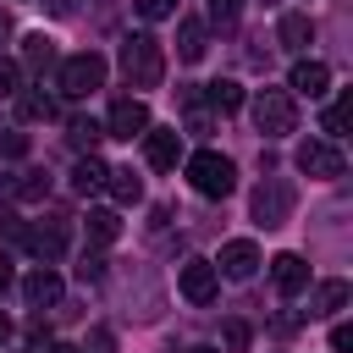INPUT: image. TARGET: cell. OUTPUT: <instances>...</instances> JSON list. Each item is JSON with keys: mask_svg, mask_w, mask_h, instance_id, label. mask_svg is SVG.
Here are the masks:
<instances>
[{"mask_svg": "<svg viewBox=\"0 0 353 353\" xmlns=\"http://www.w3.org/2000/svg\"><path fill=\"white\" fill-rule=\"evenodd\" d=\"M121 72H127L132 88H160V77H165V50H160V39H154V33H132V39L121 44Z\"/></svg>", "mask_w": 353, "mask_h": 353, "instance_id": "1", "label": "cell"}, {"mask_svg": "<svg viewBox=\"0 0 353 353\" xmlns=\"http://www.w3.org/2000/svg\"><path fill=\"white\" fill-rule=\"evenodd\" d=\"M188 182H193V193H204V199H226V193L237 188V165H232L226 154H215V149H199V154L188 160Z\"/></svg>", "mask_w": 353, "mask_h": 353, "instance_id": "2", "label": "cell"}, {"mask_svg": "<svg viewBox=\"0 0 353 353\" xmlns=\"http://www.w3.org/2000/svg\"><path fill=\"white\" fill-rule=\"evenodd\" d=\"M248 110H254V127H259L265 138H287V132L298 127V105H292L287 88H259Z\"/></svg>", "mask_w": 353, "mask_h": 353, "instance_id": "3", "label": "cell"}, {"mask_svg": "<svg viewBox=\"0 0 353 353\" xmlns=\"http://www.w3.org/2000/svg\"><path fill=\"white\" fill-rule=\"evenodd\" d=\"M55 88H61L66 99H83V94L105 88V55H94V50L66 55V61H61V72H55Z\"/></svg>", "mask_w": 353, "mask_h": 353, "instance_id": "4", "label": "cell"}, {"mask_svg": "<svg viewBox=\"0 0 353 353\" xmlns=\"http://www.w3.org/2000/svg\"><path fill=\"white\" fill-rule=\"evenodd\" d=\"M287 215H292V182L265 176V182L254 188V221H259V226H281Z\"/></svg>", "mask_w": 353, "mask_h": 353, "instance_id": "5", "label": "cell"}, {"mask_svg": "<svg viewBox=\"0 0 353 353\" xmlns=\"http://www.w3.org/2000/svg\"><path fill=\"white\" fill-rule=\"evenodd\" d=\"M298 171L303 176H320V182H331V176H342L347 171V160H342V149L336 143H320V138H309V143H298Z\"/></svg>", "mask_w": 353, "mask_h": 353, "instance_id": "6", "label": "cell"}, {"mask_svg": "<svg viewBox=\"0 0 353 353\" xmlns=\"http://www.w3.org/2000/svg\"><path fill=\"white\" fill-rule=\"evenodd\" d=\"M176 287H182V298H188V303H215L221 276H215V265H210V259H188V265H182V276H176Z\"/></svg>", "mask_w": 353, "mask_h": 353, "instance_id": "7", "label": "cell"}, {"mask_svg": "<svg viewBox=\"0 0 353 353\" xmlns=\"http://www.w3.org/2000/svg\"><path fill=\"white\" fill-rule=\"evenodd\" d=\"M105 132L110 138H143L149 132V105L143 99H116L110 116H105Z\"/></svg>", "mask_w": 353, "mask_h": 353, "instance_id": "8", "label": "cell"}, {"mask_svg": "<svg viewBox=\"0 0 353 353\" xmlns=\"http://www.w3.org/2000/svg\"><path fill=\"white\" fill-rule=\"evenodd\" d=\"M259 270V248H254V237H232L226 248H221V259H215V276H232V281H248Z\"/></svg>", "mask_w": 353, "mask_h": 353, "instance_id": "9", "label": "cell"}, {"mask_svg": "<svg viewBox=\"0 0 353 353\" xmlns=\"http://www.w3.org/2000/svg\"><path fill=\"white\" fill-rule=\"evenodd\" d=\"M143 154H149L154 171H171V165L182 160V132H176V127H149V132H143Z\"/></svg>", "mask_w": 353, "mask_h": 353, "instance_id": "10", "label": "cell"}, {"mask_svg": "<svg viewBox=\"0 0 353 353\" xmlns=\"http://www.w3.org/2000/svg\"><path fill=\"white\" fill-rule=\"evenodd\" d=\"M270 276H276V292H281V298L309 292V265H303V254H276V259H270Z\"/></svg>", "mask_w": 353, "mask_h": 353, "instance_id": "11", "label": "cell"}, {"mask_svg": "<svg viewBox=\"0 0 353 353\" xmlns=\"http://www.w3.org/2000/svg\"><path fill=\"white\" fill-rule=\"evenodd\" d=\"M325 88H331L325 61H292V72H287V94H309V99H320Z\"/></svg>", "mask_w": 353, "mask_h": 353, "instance_id": "12", "label": "cell"}, {"mask_svg": "<svg viewBox=\"0 0 353 353\" xmlns=\"http://www.w3.org/2000/svg\"><path fill=\"white\" fill-rule=\"evenodd\" d=\"M22 243H28V248L50 265V259L66 248V226H61V221H39V226H28V232H22Z\"/></svg>", "mask_w": 353, "mask_h": 353, "instance_id": "13", "label": "cell"}, {"mask_svg": "<svg viewBox=\"0 0 353 353\" xmlns=\"http://www.w3.org/2000/svg\"><path fill=\"white\" fill-rule=\"evenodd\" d=\"M22 298H28L33 309H44V303H61V276H55L50 265L28 270V276H22Z\"/></svg>", "mask_w": 353, "mask_h": 353, "instance_id": "14", "label": "cell"}, {"mask_svg": "<svg viewBox=\"0 0 353 353\" xmlns=\"http://www.w3.org/2000/svg\"><path fill=\"white\" fill-rule=\"evenodd\" d=\"M204 50H210V28H204L199 17H182V28H176V55L193 66V61H204Z\"/></svg>", "mask_w": 353, "mask_h": 353, "instance_id": "15", "label": "cell"}, {"mask_svg": "<svg viewBox=\"0 0 353 353\" xmlns=\"http://www.w3.org/2000/svg\"><path fill=\"white\" fill-rule=\"evenodd\" d=\"M276 39H281V50H309V44H314V22H309L303 11H287V17L276 22Z\"/></svg>", "mask_w": 353, "mask_h": 353, "instance_id": "16", "label": "cell"}, {"mask_svg": "<svg viewBox=\"0 0 353 353\" xmlns=\"http://www.w3.org/2000/svg\"><path fill=\"white\" fill-rule=\"evenodd\" d=\"M105 176H110V165H105L99 154H83V160L72 165V188H77L83 199H88V193H99V188H105Z\"/></svg>", "mask_w": 353, "mask_h": 353, "instance_id": "17", "label": "cell"}, {"mask_svg": "<svg viewBox=\"0 0 353 353\" xmlns=\"http://www.w3.org/2000/svg\"><path fill=\"white\" fill-rule=\"evenodd\" d=\"M347 298H353L347 281H320L314 298H309V314H336V309H347Z\"/></svg>", "mask_w": 353, "mask_h": 353, "instance_id": "18", "label": "cell"}, {"mask_svg": "<svg viewBox=\"0 0 353 353\" xmlns=\"http://www.w3.org/2000/svg\"><path fill=\"white\" fill-rule=\"evenodd\" d=\"M105 188H110V199H116V204H138V199H143V182L132 176V165H110Z\"/></svg>", "mask_w": 353, "mask_h": 353, "instance_id": "19", "label": "cell"}, {"mask_svg": "<svg viewBox=\"0 0 353 353\" xmlns=\"http://www.w3.org/2000/svg\"><path fill=\"white\" fill-rule=\"evenodd\" d=\"M204 99H210L221 116H232V110L243 105V83H232V77H221V83H204Z\"/></svg>", "mask_w": 353, "mask_h": 353, "instance_id": "20", "label": "cell"}, {"mask_svg": "<svg viewBox=\"0 0 353 353\" xmlns=\"http://www.w3.org/2000/svg\"><path fill=\"white\" fill-rule=\"evenodd\" d=\"M347 116H353V88H342V94L325 105V121H320V127H325L331 138H342V132H347Z\"/></svg>", "mask_w": 353, "mask_h": 353, "instance_id": "21", "label": "cell"}, {"mask_svg": "<svg viewBox=\"0 0 353 353\" xmlns=\"http://www.w3.org/2000/svg\"><path fill=\"white\" fill-rule=\"evenodd\" d=\"M17 116L22 121H50L55 116V99L50 94H17Z\"/></svg>", "mask_w": 353, "mask_h": 353, "instance_id": "22", "label": "cell"}, {"mask_svg": "<svg viewBox=\"0 0 353 353\" xmlns=\"http://www.w3.org/2000/svg\"><path fill=\"white\" fill-rule=\"evenodd\" d=\"M116 232H121V215L116 210H88V237L94 243H116Z\"/></svg>", "mask_w": 353, "mask_h": 353, "instance_id": "23", "label": "cell"}, {"mask_svg": "<svg viewBox=\"0 0 353 353\" xmlns=\"http://www.w3.org/2000/svg\"><path fill=\"white\" fill-rule=\"evenodd\" d=\"M22 44H28V50H22V61H28V66H33V72H44V66H50V61H55V44H50V39H44V33H28V39H22Z\"/></svg>", "mask_w": 353, "mask_h": 353, "instance_id": "24", "label": "cell"}, {"mask_svg": "<svg viewBox=\"0 0 353 353\" xmlns=\"http://www.w3.org/2000/svg\"><path fill=\"white\" fill-rule=\"evenodd\" d=\"M99 138H105V127H99V121H88V116H77V121H72V143H77V149H88V154H94V143H99Z\"/></svg>", "mask_w": 353, "mask_h": 353, "instance_id": "25", "label": "cell"}, {"mask_svg": "<svg viewBox=\"0 0 353 353\" xmlns=\"http://www.w3.org/2000/svg\"><path fill=\"white\" fill-rule=\"evenodd\" d=\"M6 94H22V66L0 55V99H6Z\"/></svg>", "mask_w": 353, "mask_h": 353, "instance_id": "26", "label": "cell"}, {"mask_svg": "<svg viewBox=\"0 0 353 353\" xmlns=\"http://www.w3.org/2000/svg\"><path fill=\"white\" fill-rule=\"evenodd\" d=\"M132 11H138L143 22H160V17H171V11H176V0H132Z\"/></svg>", "mask_w": 353, "mask_h": 353, "instance_id": "27", "label": "cell"}, {"mask_svg": "<svg viewBox=\"0 0 353 353\" xmlns=\"http://www.w3.org/2000/svg\"><path fill=\"white\" fill-rule=\"evenodd\" d=\"M11 193H17V199H44V193H50V176H39V171H33V176H28V182H17Z\"/></svg>", "mask_w": 353, "mask_h": 353, "instance_id": "28", "label": "cell"}, {"mask_svg": "<svg viewBox=\"0 0 353 353\" xmlns=\"http://www.w3.org/2000/svg\"><path fill=\"white\" fill-rule=\"evenodd\" d=\"M221 336H226V347H232V353H243V347H248V325H243V320H226V331H221Z\"/></svg>", "mask_w": 353, "mask_h": 353, "instance_id": "29", "label": "cell"}, {"mask_svg": "<svg viewBox=\"0 0 353 353\" xmlns=\"http://www.w3.org/2000/svg\"><path fill=\"white\" fill-rule=\"evenodd\" d=\"M237 11H243V0H210V17L226 28V22H237Z\"/></svg>", "mask_w": 353, "mask_h": 353, "instance_id": "30", "label": "cell"}, {"mask_svg": "<svg viewBox=\"0 0 353 353\" xmlns=\"http://www.w3.org/2000/svg\"><path fill=\"white\" fill-rule=\"evenodd\" d=\"M77 276H83V281H99V276H105V254H83Z\"/></svg>", "mask_w": 353, "mask_h": 353, "instance_id": "31", "label": "cell"}, {"mask_svg": "<svg viewBox=\"0 0 353 353\" xmlns=\"http://www.w3.org/2000/svg\"><path fill=\"white\" fill-rule=\"evenodd\" d=\"M331 353H353V325H331Z\"/></svg>", "mask_w": 353, "mask_h": 353, "instance_id": "32", "label": "cell"}, {"mask_svg": "<svg viewBox=\"0 0 353 353\" xmlns=\"http://www.w3.org/2000/svg\"><path fill=\"white\" fill-rule=\"evenodd\" d=\"M0 149H6V154H28V132H6Z\"/></svg>", "mask_w": 353, "mask_h": 353, "instance_id": "33", "label": "cell"}, {"mask_svg": "<svg viewBox=\"0 0 353 353\" xmlns=\"http://www.w3.org/2000/svg\"><path fill=\"white\" fill-rule=\"evenodd\" d=\"M6 39H11V17L0 11V44H6Z\"/></svg>", "mask_w": 353, "mask_h": 353, "instance_id": "34", "label": "cell"}, {"mask_svg": "<svg viewBox=\"0 0 353 353\" xmlns=\"http://www.w3.org/2000/svg\"><path fill=\"white\" fill-rule=\"evenodd\" d=\"M6 287H11V265L0 259V292H6Z\"/></svg>", "mask_w": 353, "mask_h": 353, "instance_id": "35", "label": "cell"}, {"mask_svg": "<svg viewBox=\"0 0 353 353\" xmlns=\"http://www.w3.org/2000/svg\"><path fill=\"white\" fill-rule=\"evenodd\" d=\"M50 353H83V347H72V342H50Z\"/></svg>", "mask_w": 353, "mask_h": 353, "instance_id": "36", "label": "cell"}, {"mask_svg": "<svg viewBox=\"0 0 353 353\" xmlns=\"http://www.w3.org/2000/svg\"><path fill=\"white\" fill-rule=\"evenodd\" d=\"M6 336H11V320H6V314H0V342H6Z\"/></svg>", "mask_w": 353, "mask_h": 353, "instance_id": "37", "label": "cell"}, {"mask_svg": "<svg viewBox=\"0 0 353 353\" xmlns=\"http://www.w3.org/2000/svg\"><path fill=\"white\" fill-rule=\"evenodd\" d=\"M188 353H221V347H188Z\"/></svg>", "mask_w": 353, "mask_h": 353, "instance_id": "38", "label": "cell"}]
</instances>
